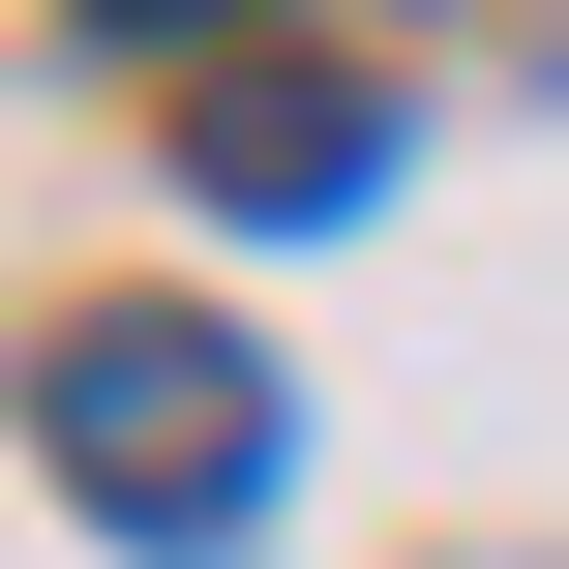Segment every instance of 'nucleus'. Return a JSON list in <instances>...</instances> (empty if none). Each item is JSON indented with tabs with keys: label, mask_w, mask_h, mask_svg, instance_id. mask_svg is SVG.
Masks as SVG:
<instances>
[{
	"label": "nucleus",
	"mask_w": 569,
	"mask_h": 569,
	"mask_svg": "<svg viewBox=\"0 0 569 569\" xmlns=\"http://www.w3.org/2000/svg\"><path fill=\"white\" fill-rule=\"evenodd\" d=\"M30 450H60L120 540H180V569H210L240 510H270V360H240V330H150V300H90V330L30 360Z\"/></svg>",
	"instance_id": "nucleus-1"
},
{
	"label": "nucleus",
	"mask_w": 569,
	"mask_h": 569,
	"mask_svg": "<svg viewBox=\"0 0 569 569\" xmlns=\"http://www.w3.org/2000/svg\"><path fill=\"white\" fill-rule=\"evenodd\" d=\"M90 30H150V60H210V30H240V0H90Z\"/></svg>",
	"instance_id": "nucleus-3"
},
{
	"label": "nucleus",
	"mask_w": 569,
	"mask_h": 569,
	"mask_svg": "<svg viewBox=\"0 0 569 569\" xmlns=\"http://www.w3.org/2000/svg\"><path fill=\"white\" fill-rule=\"evenodd\" d=\"M180 180H210V210H270V240H300V210H360V180H390V90H330V60H240V90H210V120H180Z\"/></svg>",
	"instance_id": "nucleus-2"
}]
</instances>
